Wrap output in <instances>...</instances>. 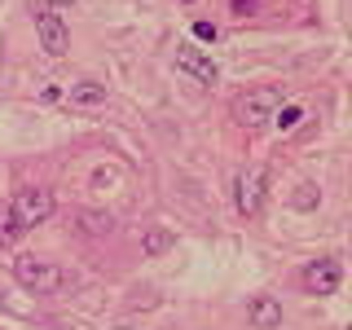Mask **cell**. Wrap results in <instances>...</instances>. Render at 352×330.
<instances>
[{
	"instance_id": "obj_1",
	"label": "cell",
	"mask_w": 352,
	"mask_h": 330,
	"mask_svg": "<svg viewBox=\"0 0 352 330\" xmlns=\"http://www.w3.org/2000/svg\"><path fill=\"white\" fill-rule=\"evenodd\" d=\"M282 110V93L273 84H264V88H251V93H242L238 102H234V119L247 132H256L264 124H273V115Z\"/></svg>"
},
{
	"instance_id": "obj_2",
	"label": "cell",
	"mask_w": 352,
	"mask_h": 330,
	"mask_svg": "<svg viewBox=\"0 0 352 330\" xmlns=\"http://www.w3.org/2000/svg\"><path fill=\"white\" fill-rule=\"evenodd\" d=\"M14 278L36 295H53V291H62V286L71 282L66 269H58L53 260H40V256H18L14 260Z\"/></svg>"
},
{
	"instance_id": "obj_3",
	"label": "cell",
	"mask_w": 352,
	"mask_h": 330,
	"mask_svg": "<svg viewBox=\"0 0 352 330\" xmlns=\"http://www.w3.org/2000/svg\"><path fill=\"white\" fill-rule=\"evenodd\" d=\"M9 207H14V216H18V229H27V225H44V220L53 216V194H49V190H40V185H31V190H22Z\"/></svg>"
},
{
	"instance_id": "obj_4",
	"label": "cell",
	"mask_w": 352,
	"mask_h": 330,
	"mask_svg": "<svg viewBox=\"0 0 352 330\" xmlns=\"http://www.w3.org/2000/svg\"><path fill=\"white\" fill-rule=\"evenodd\" d=\"M36 36H40V49L49 53V58H62V53L71 49V31H66L62 14H53V9H40L36 14Z\"/></svg>"
},
{
	"instance_id": "obj_5",
	"label": "cell",
	"mask_w": 352,
	"mask_h": 330,
	"mask_svg": "<svg viewBox=\"0 0 352 330\" xmlns=\"http://www.w3.org/2000/svg\"><path fill=\"white\" fill-rule=\"evenodd\" d=\"M176 71H185V75H190V80H198V84H216V80H220L216 62L207 58L203 49H194V44H181V49H176Z\"/></svg>"
},
{
	"instance_id": "obj_6",
	"label": "cell",
	"mask_w": 352,
	"mask_h": 330,
	"mask_svg": "<svg viewBox=\"0 0 352 330\" xmlns=\"http://www.w3.org/2000/svg\"><path fill=\"white\" fill-rule=\"evenodd\" d=\"M260 207H264V168H251L238 176V212L260 216Z\"/></svg>"
},
{
	"instance_id": "obj_7",
	"label": "cell",
	"mask_w": 352,
	"mask_h": 330,
	"mask_svg": "<svg viewBox=\"0 0 352 330\" xmlns=\"http://www.w3.org/2000/svg\"><path fill=\"white\" fill-rule=\"evenodd\" d=\"M339 278H344V273H339V260H313V264L304 269V286H308L313 295H335Z\"/></svg>"
},
{
	"instance_id": "obj_8",
	"label": "cell",
	"mask_w": 352,
	"mask_h": 330,
	"mask_svg": "<svg viewBox=\"0 0 352 330\" xmlns=\"http://www.w3.org/2000/svg\"><path fill=\"white\" fill-rule=\"evenodd\" d=\"M247 317H251V326H260V330H278L282 326V304L273 300V295H260V300H251Z\"/></svg>"
},
{
	"instance_id": "obj_9",
	"label": "cell",
	"mask_w": 352,
	"mask_h": 330,
	"mask_svg": "<svg viewBox=\"0 0 352 330\" xmlns=\"http://www.w3.org/2000/svg\"><path fill=\"white\" fill-rule=\"evenodd\" d=\"M176 247V234L172 229H163V225H154V229H146V238H141V251L154 260V256H163V251H172Z\"/></svg>"
},
{
	"instance_id": "obj_10",
	"label": "cell",
	"mask_w": 352,
	"mask_h": 330,
	"mask_svg": "<svg viewBox=\"0 0 352 330\" xmlns=\"http://www.w3.org/2000/svg\"><path fill=\"white\" fill-rule=\"evenodd\" d=\"M71 106H102L106 102V84H93V80H84V84H71Z\"/></svg>"
},
{
	"instance_id": "obj_11",
	"label": "cell",
	"mask_w": 352,
	"mask_h": 330,
	"mask_svg": "<svg viewBox=\"0 0 352 330\" xmlns=\"http://www.w3.org/2000/svg\"><path fill=\"white\" fill-rule=\"evenodd\" d=\"M18 234H22V229H18L14 207H9V203H0V247H9V242H14Z\"/></svg>"
},
{
	"instance_id": "obj_12",
	"label": "cell",
	"mask_w": 352,
	"mask_h": 330,
	"mask_svg": "<svg viewBox=\"0 0 352 330\" xmlns=\"http://www.w3.org/2000/svg\"><path fill=\"white\" fill-rule=\"evenodd\" d=\"M300 119H304V110H300V106H282L278 115H273V124H278L282 132H291L295 124H300Z\"/></svg>"
},
{
	"instance_id": "obj_13",
	"label": "cell",
	"mask_w": 352,
	"mask_h": 330,
	"mask_svg": "<svg viewBox=\"0 0 352 330\" xmlns=\"http://www.w3.org/2000/svg\"><path fill=\"white\" fill-rule=\"evenodd\" d=\"M84 229H88V234H106V229H110V216H84Z\"/></svg>"
},
{
	"instance_id": "obj_14",
	"label": "cell",
	"mask_w": 352,
	"mask_h": 330,
	"mask_svg": "<svg viewBox=\"0 0 352 330\" xmlns=\"http://www.w3.org/2000/svg\"><path fill=\"white\" fill-rule=\"evenodd\" d=\"M194 36H198V40H207V44H212V40H216V27H212V22H194Z\"/></svg>"
}]
</instances>
